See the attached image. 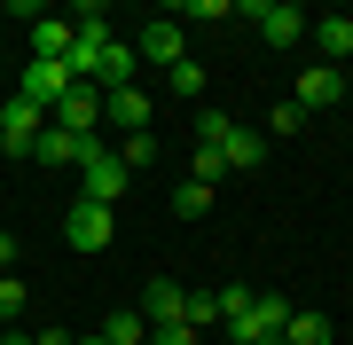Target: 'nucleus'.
I'll return each mask as SVG.
<instances>
[{"label": "nucleus", "mask_w": 353, "mask_h": 345, "mask_svg": "<svg viewBox=\"0 0 353 345\" xmlns=\"http://www.w3.org/2000/svg\"><path fill=\"white\" fill-rule=\"evenodd\" d=\"M212 205H220V196L204 189V180H181V189H173V212H181V220H204Z\"/></svg>", "instance_id": "obj_20"}, {"label": "nucleus", "mask_w": 353, "mask_h": 345, "mask_svg": "<svg viewBox=\"0 0 353 345\" xmlns=\"http://www.w3.org/2000/svg\"><path fill=\"white\" fill-rule=\"evenodd\" d=\"M220 157H228V173H259L267 141H259L252 126H228V134H220Z\"/></svg>", "instance_id": "obj_16"}, {"label": "nucleus", "mask_w": 353, "mask_h": 345, "mask_svg": "<svg viewBox=\"0 0 353 345\" xmlns=\"http://www.w3.org/2000/svg\"><path fill=\"white\" fill-rule=\"evenodd\" d=\"M299 126H306L299 103H275V110H267V134H299Z\"/></svg>", "instance_id": "obj_26"}, {"label": "nucleus", "mask_w": 353, "mask_h": 345, "mask_svg": "<svg viewBox=\"0 0 353 345\" xmlns=\"http://www.w3.org/2000/svg\"><path fill=\"white\" fill-rule=\"evenodd\" d=\"M110 149H118V165H126V173L157 165V134H126V141H110Z\"/></svg>", "instance_id": "obj_19"}, {"label": "nucleus", "mask_w": 353, "mask_h": 345, "mask_svg": "<svg viewBox=\"0 0 353 345\" xmlns=\"http://www.w3.org/2000/svg\"><path fill=\"white\" fill-rule=\"evenodd\" d=\"M236 16H259L267 48H299L306 39V8H290V0H252V8H236Z\"/></svg>", "instance_id": "obj_6"}, {"label": "nucleus", "mask_w": 353, "mask_h": 345, "mask_svg": "<svg viewBox=\"0 0 353 345\" xmlns=\"http://www.w3.org/2000/svg\"><path fill=\"white\" fill-rule=\"evenodd\" d=\"M48 126H55V134H94V126H102V87H71L63 103L48 110Z\"/></svg>", "instance_id": "obj_7"}, {"label": "nucleus", "mask_w": 353, "mask_h": 345, "mask_svg": "<svg viewBox=\"0 0 353 345\" xmlns=\"http://www.w3.org/2000/svg\"><path fill=\"white\" fill-rule=\"evenodd\" d=\"M16 94H24V103H39V110H55V103L71 94V71H63V63H24Z\"/></svg>", "instance_id": "obj_8"}, {"label": "nucleus", "mask_w": 353, "mask_h": 345, "mask_svg": "<svg viewBox=\"0 0 353 345\" xmlns=\"http://www.w3.org/2000/svg\"><path fill=\"white\" fill-rule=\"evenodd\" d=\"M220 322V291H189V330H212Z\"/></svg>", "instance_id": "obj_24"}, {"label": "nucleus", "mask_w": 353, "mask_h": 345, "mask_svg": "<svg viewBox=\"0 0 353 345\" xmlns=\"http://www.w3.org/2000/svg\"><path fill=\"white\" fill-rule=\"evenodd\" d=\"M306 32H314V48H322V63H330V71L353 55V16H306Z\"/></svg>", "instance_id": "obj_12"}, {"label": "nucleus", "mask_w": 353, "mask_h": 345, "mask_svg": "<svg viewBox=\"0 0 353 345\" xmlns=\"http://www.w3.org/2000/svg\"><path fill=\"white\" fill-rule=\"evenodd\" d=\"M110 236H118V212L110 205H87V196H79V205L63 212V243H71V251H110Z\"/></svg>", "instance_id": "obj_3"}, {"label": "nucleus", "mask_w": 353, "mask_h": 345, "mask_svg": "<svg viewBox=\"0 0 353 345\" xmlns=\"http://www.w3.org/2000/svg\"><path fill=\"white\" fill-rule=\"evenodd\" d=\"M87 149H94V134H55V126H48L32 157H39V165H87Z\"/></svg>", "instance_id": "obj_15"}, {"label": "nucleus", "mask_w": 353, "mask_h": 345, "mask_svg": "<svg viewBox=\"0 0 353 345\" xmlns=\"http://www.w3.org/2000/svg\"><path fill=\"white\" fill-rule=\"evenodd\" d=\"M173 16H189V24H228L236 0H189V8H173Z\"/></svg>", "instance_id": "obj_23"}, {"label": "nucleus", "mask_w": 353, "mask_h": 345, "mask_svg": "<svg viewBox=\"0 0 353 345\" xmlns=\"http://www.w3.org/2000/svg\"><path fill=\"white\" fill-rule=\"evenodd\" d=\"M16 267V236H0V275H8Z\"/></svg>", "instance_id": "obj_30"}, {"label": "nucleus", "mask_w": 353, "mask_h": 345, "mask_svg": "<svg viewBox=\"0 0 353 345\" xmlns=\"http://www.w3.org/2000/svg\"><path fill=\"white\" fill-rule=\"evenodd\" d=\"M134 55H141V63H157V71H173V63H181V24H173V16H157V24H141Z\"/></svg>", "instance_id": "obj_11"}, {"label": "nucleus", "mask_w": 353, "mask_h": 345, "mask_svg": "<svg viewBox=\"0 0 353 345\" xmlns=\"http://www.w3.org/2000/svg\"><path fill=\"white\" fill-rule=\"evenodd\" d=\"M150 345H196V330H189V322H173V330H150Z\"/></svg>", "instance_id": "obj_29"}, {"label": "nucleus", "mask_w": 353, "mask_h": 345, "mask_svg": "<svg viewBox=\"0 0 353 345\" xmlns=\"http://www.w3.org/2000/svg\"><path fill=\"white\" fill-rule=\"evenodd\" d=\"M16 314H24V282L0 275V322H16Z\"/></svg>", "instance_id": "obj_28"}, {"label": "nucleus", "mask_w": 353, "mask_h": 345, "mask_svg": "<svg viewBox=\"0 0 353 345\" xmlns=\"http://www.w3.org/2000/svg\"><path fill=\"white\" fill-rule=\"evenodd\" d=\"M39 134H48V110L24 103V94H0V149H8V157H32Z\"/></svg>", "instance_id": "obj_2"}, {"label": "nucleus", "mask_w": 353, "mask_h": 345, "mask_svg": "<svg viewBox=\"0 0 353 345\" xmlns=\"http://www.w3.org/2000/svg\"><path fill=\"white\" fill-rule=\"evenodd\" d=\"M150 330H173V322H189V291H181L173 275H150L141 282V306H134Z\"/></svg>", "instance_id": "obj_5"}, {"label": "nucleus", "mask_w": 353, "mask_h": 345, "mask_svg": "<svg viewBox=\"0 0 353 345\" xmlns=\"http://www.w3.org/2000/svg\"><path fill=\"white\" fill-rule=\"evenodd\" d=\"M71 55V16H39L32 24V63H63Z\"/></svg>", "instance_id": "obj_14"}, {"label": "nucleus", "mask_w": 353, "mask_h": 345, "mask_svg": "<svg viewBox=\"0 0 353 345\" xmlns=\"http://www.w3.org/2000/svg\"><path fill=\"white\" fill-rule=\"evenodd\" d=\"M299 110H330V103H345V71H330V63H306L299 71V94H290Z\"/></svg>", "instance_id": "obj_9"}, {"label": "nucleus", "mask_w": 353, "mask_h": 345, "mask_svg": "<svg viewBox=\"0 0 353 345\" xmlns=\"http://www.w3.org/2000/svg\"><path fill=\"white\" fill-rule=\"evenodd\" d=\"M236 314H252V291L243 282H220V322H236Z\"/></svg>", "instance_id": "obj_25"}, {"label": "nucleus", "mask_w": 353, "mask_h": 345, "mask_svg": "<svg viewBox=\"0 0 353 345\" xmlns=\"http://www.w3.org/2000/svg\"><path fill=\"white\" fill-rule=\"evenodd\" d=\"M228 126H236L228 110H196V141H212V149H220V134H228Z\"/></svg>", "instance_id": "obj_27"}, {"label": "nucleus", "mask_w": 353, "mask_h": 345, "mask_svg": "<svg viewBox=\"0 0 353 345\" xmlns=\"http://www.w3.org/2000/svg\"><path fill=\"white\" fill-rule=\"evenodd\" d=\"M102 118L118 126V141H126V134H150V94H141V87H118V94H102Z\"/></svg>", "instance_id": "obj_10"}, {"label": "nucleus", "mask_w": 353, "mask_h": 345, "mask_svg": "<svg viewBox=\"0 0 353 345\" xmlns=\"http://www.w3.org/2000/svg\"><path fill=\"white\" fill-rule=\"evenodd\" d=\"M79 189H87V205H118V196H126V165H118L110 141H94V149H87V165H79Z\"/></svg>", "instance_id": "obj_4"}, {"label": "nucleus", "mask_w": 353, "mask_h": 345, "mask_svg": "<svg viewBox=\"0 0 353 345\" xmlns=\"http://www.w3.org/2000/svg\"><path fill=\"white\" fill-rule=\"evenodd\" d=\"M165 87H173L181 103H196V94H204V63H189V55H181V63L165 71Z\"/></svg>", "instance_id": "obj_22"}, {"label": "nucleus", "mask_w": 353, "mask_h": 345, "mask_svg": "<svg viewBox=\"0 0 353 345\" xmlns=\"http://www.w3.org/2000/svg\"><path fill=\"white\" fill-rule=\"evenodd\" d=\"M290 314H299V306H290L283 291H259V298H252V314L228 322V337H236V345H283V322H290Z\"/></svg>", "instance_id": "obj_1"}, {"label": "nucleus", "mask_w": 353, "mask_h": 345, "mask_svg": "<svg viewBox=\"0 0 353 345\" xmlns=\"http://www.w3.org/2000/svg\"><path fill=\"white\" fill-rule=\"evenodd\" d=\"M79 345H102V337H79Z\"/></svg>", "instance_id": "obj_32"}, {"label": "nucleus", "mask_w": 353, "mask_h": 345, "mask_svg": "<svg viewBox=\"0 0 353 345\" xmlns=\"http://www.w3.org/2000/svg\"><path fill=\"white\" fill-rule=\"evenodd\" d=\"M134 71H141L134 39H110V48H102V71H94V87H102V94H118V87H134Z\"/></svg>", "instance_id": "obj_13"}, {"label": "nucleus", "mask_w": 353, "mask_h": 345, "mask_svg": "<svg viewBox=\"0 0 353 345\" xmlns=\"http://www.w3.org/2000/svg\"><path fill=\"white\" fill-rule=\"evenodd\" d=\"M94 337H102V345H150V322H141V314L126 306V314H110V322H102Z\"/></svg>", "instance_id": "obj_17"}, {"label": "nucleus", "mask_w": 353, "mask_h": 345, "mask_svg": "<svg viewBox=\"0 0 353 345\" xmlns=\"http://www.w3.org/2000/svg\"><path fill=\"white\" fill-rule=\"evenodd\" d=\"M220 173H228V157L212 149V141H189V180H204V189H220Z\"/></svg>", "instance_id": "obj_18"}, {"label": "nucleus", "mask_w": 353, "mask_h": 345, "mask_svg": "<svg viewBox=\"0 0 353 345\" xmlns=\"http://www.w3.org/2000/svg\"><path fill=\"white\" fill-rule=\"evenodd\" d=\"M0 345H32V330H0Z\"/></svg>", "instance_id": "obj_31"}, {"label": "nucleus", "mask_w": 353, "mask_h": 345, "mask_svg": "<svg viewBox=\"0 0 353 345\" xmlns=\"http://www.w3.org/2000/svg\"><path fill=\"white\" fill-rule=\"evenodd\" d=\"M283 345H330V322L322 314H290L283 322Z\"/></svg>", "instance_id": "obj_21"}]
</instances>
